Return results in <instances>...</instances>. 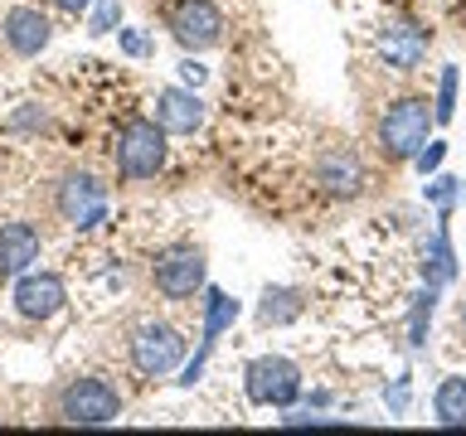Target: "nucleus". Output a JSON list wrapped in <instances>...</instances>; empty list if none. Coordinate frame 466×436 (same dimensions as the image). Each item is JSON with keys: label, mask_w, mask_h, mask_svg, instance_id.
Segmentation results:
<instances>
[{"label": "nucleus", "mask_w": 466, "mask_h": 436, "mask_svg": "<svg viewBox=\"0 0 466 436\" xmlns=\"http://www.w3.org/2000/svg\"><path fill=\"white\" fill-rule=\"evenodd\" d=\"M170 131L156 122V116H131L122 122L112 141V160H116V180L137 184V180H156L166 170V155H170Z\"/></svg>", "instance_id": "obj_2"}, {"label": "nucleus", "mask_w": 466, "mask_h": 436, "mask_svg": "<svg viewBox=\"0 0 466 436\" xmlns=\"http://www.w3.org/2000/svg\"><path fill=\"white\" fill-rule=\"evenodd\" d=\"M199 305H204V340H199V354L185 363V378H180L185 388H189V383H195V378L204 373V359H209V349L218 344V334L233 330V320L243 315V305L233 301L228 291H218V286H204V301H199Z\"/></svg>", "instance_id": "obj_11"}, {"label": "nucleus", "mask_w": 466, "mask_h": 436, "mask_svg": "<svg viewBox=\"0 0 466 436\" xmlns=\"http://www.w3.org/2000/svg\"><path fill=\"white\" fill-rule=\"evenodd\" d=\"M432 102L428 97H393L384 116H379V151L393 165L413 160L422 145H428V131H432Z\"/></svg>", "instance_id": "obj_3"}, {"label": "nucleus", "mask_w": 466, "mask_h": 436, "mask_svg": "<svg viewBox=\"0 0 466 436\" xmlns=\"http://www.w3.org/2000/svg\"><path fill=\"white\" fill-rule=\"evenodd\" d=\"M428 199L437 203V209H442V218L451 213V203L461 199V180H451V174H437V180L428 184Z\"/></svg>", "instance_id": "obj_22"}, {"label": "nucleus", "mask_w": 466, "mask_h": 436, "mask_svg": "<svg viewBox=\"0 0 466 436\" xmlns=\"http://www.w3.org/2000/svg\"><path fill=\"white\" fill-rule=\"evenodd\" d=\"M442 155H447V145H442V141H428V145H422V151L413 155V165H418V174H432L437 165H442Z\"/></svg>", "instance_id": "obj_24"}, {"label": "nucleus", "mask_w": 466, "mask_h": 436, "mask_svg": "<svg viewBox=\"0 0 466 436\" xmlns=\"http://www.w3.org/2000/svg\"><path fill=\"white\" fill-rule=\"evenodd\" d=\"M451 276H457V253H451V238H447V223L432 233V243L422 247V282L442 291Z\"/></svg>", "instance_id": "obj_16"}, {"label": "nucleus", "mask_w": 466, "mask_h": 436, "mask_svg": "<svg viewBox=\"0 0 466 436\" xmlns=\"http://www.w3.org/2000/svg\"><path fill=\"white\" fill-rule=\"evenodd\" d=\"M243 388H248V402L253 407H287L301 398V369L282 354H262L243 369Z\"/></svg>", "instance_id": "obj_7"}, {"label": "nucleus", "mask_w": 466, "mask_h": 436, "mask_svg": "<svg viewBox=\"0 0 466 436\" xmlns=\"http://www.w3.org/2000/svg\"><path fill=\"white\" fill-rule=\"evenodd\" d=\"M156 122L170 131V136H195L204 126V102L195 87H160L156 93Z\"/></svg>", "instance_id": "obj_15"}, {"label": "nucleus", "mask_w": 466, "mask_h": 436, "mask_svg": "<svg viewBox=\"0 0 466 436\" xmlns=\"http://www.w3.org/2000/svg\"><path fill=\"white\" fill-rule=\"evenodd\" d=\"M0 39H5V49L15 58H39L54 39V25H49V15L35 10V5H10L0 15Z\"/></svg>", "instance_id": "obj_10"}, {"label": "nucleus", "mask_w": 466, "mask_h": 436, "mask_svg": "<svg viewBox=\"0 0 466 436\" xmlns=\"http://www.w3.org/2000/svg\"><path fill=\"white\" fill-rule=\"evenodd\" d=\"M122 388L107 383L97 373H78V378H64L54 392V417L68 421V427H112L122 417Z\"/></svg>", "instance_id": "obj_1"}, {"label": "nucleus", "mask_w": 466, "mask_h": 436, "mask_svg": "<svg viewBox=\"0 0 466 436\" xmlns=\"http://www.w3.org/2000/svg\"><path fill=\"white\" fill-rule=\"evenodd\" d=\"M68 305V282L58 272H20V282H15V311L25 320H54L58 311Z\"/></svg>", "instance_id": "obj_9"}, {"label": "nucleus", "mask_w": 466, "mask_h": 436, "mask_svg": "<svg viewBox=\"0 0 466 436\" xmlns=\"http://www.w3.org/2000/svg\"><path fill=\"white\" fill-rule=\"evenodd\" d=\"M107 209H112V194L93 170H64L54 180V213L64 218L68 228L87 233V228L107 223Z\"/></svg>", "instance_id": "obj_4"}, {"label": "nucleus", "mask_w": 466, "mask_h": 436, "mask_svg": "<svg viewBox=\"0 0 466 436\" xmlns=\"http://www.w3.org/2000/svg\"><path fill=\"white\" fill-rule=\"evenodd\" d=\"M301 311H306V301L297 286H268L262 291V305H258V320L262 325H291Z\"/></svg>", "instance_id": "obj_17"}, {"label": "nucleus", "mask_w": 466, "mask_h": 436, "mask_svg": "<svg viewBox=\"0 0 466 436\" xmlns=\"http://www.w3.org/2000/svg\"><path fill=\"white\" fill-rule=\"evenodd\" d=\"M316 184L330 199H355L364 194V160L355 155V145H326L316 155Z\"/></svg>", "instance_id": "obj_12"}, {"label": "nucleus", "mask_w": 466, "mask_h": 436, "mask_svg": "<svg viewBox=\"0 0 466 436\" xmlns=\"http://www.w3.org/2000/svg\"><path fill=\"white\" fill-rule=\"evenodd\" d=\"M151 286L166 301H195L209 286V262H204V247L195 243H170L160 247L151 262Z\"/></svg>", "instance_id": "obj_5"}, {"label": "nucleus", "mask_w": 466, "mask_h": 436, "mask_svg": "<svg viewBox=\"0 0 466 436\" xmlns=\"http://www.w3.org/2000/svg\"><path fill=\"white\" fill-rule=\"evenodd\" d=\"M54 5L64 10V15H87V5H93V0H54Z\"/></svg>", "instance_id": "obj_26"}, {"label": "nucleus", "mask_w": 466, "mask_h": 436, "mask_svg": "<svg viewBox=\"0 0 466 436\" xmlns=\"http://www.w3.org/2000/svg\"><path fill=\"white\" fill-rule=\"evenodd\" d=\"M457 320H461V334H466V301H461V315Z\"/></svg>", "instance_id": "obj_28"}, {"label": "nucleus", "mask_w": 466, "mask_h": 436, "mask_svg": "<svg viewBox=\"0 0 466 436\" xmlns=\"http://www.w3.org/2000/svg\"><path fill=\"white\" fill-rule=\"evenodd\" d=\"M403 402H408V378H399V388H393L389 407H393V412H403Z\"/></svg>", "instance_id": "obj_27"}, {"label": "nucleus", "mask_w": 466, "mask_h": 436, "mask_svg": "<svg viewBox=\"0 0 466 436\" xmlns=\"http://www.w3.org/2000/svg\"><path fill=\"white\" fill-rule=\"evenodd\" d=\"M122 29V0H97L93 20H87V35H116Z\"/></svg>", "instance_id": "obj_21"}, {"label": "nucleus", "mask_w": 466, "mask_h": 436, "mask_svg": "<svg viewBox=\"0 0 466 436\" xmlns=\"http://www.w3.org/2000/svg\"><path fill=\"white\" fill-rule=\"evenodd\" d=\"M374 49L393 73H413L422 58H428V29L413 25V20H389L384 29H379Z\"/></svg>", "instance_id": "obj_13"}, {"label": "nucleus", "mask_w": 466, "mask_h": 436, "mask_svg": "<svg viewBox=\"0 0 466 436\" xmlns=\"http://www.w3.org/2000/svg\"><path fill=\"white\" fill-rule=\"evenodd\" d=\"M457 87H461V73H457V68H442L437 102H432V116H437V122H451V116H457Z\"/></svg>", "instance_id": "obj_20"}, {"label": "nucleus", "mask_w": 466, "mask_h": 436, "mask_svg": "<svg viewBox=\"0 0 466 436\" xmlns=\"http://www.w3.org/2000/svg\"><path fill=\"white\" fill-rule=\"evenodd\" d=\"M44 253V233L29 218H10L0 223V276H20L39 262Z\"/></svg>", "instance_id": "obj_14"}, {"label": "nucleus", "mask_w": 466, "mask_h": 436, "mask_svg": "<svg viewBox=\"0 0 466 436\" xmlns=\"http://www.w3.org/2000/svg\"><path fill=\"white\" fill-rule=\"evenodd\" d=\"M432 305H437V286H422L418 296H413V315H408V344H413V349H422V344H428Z\"/></svg>", "instance_id": "obj_19"}, {"label": "nucleus", "mask_w": 466, "mask_h": 436, "mask_svg": "<svg viewBox=\"0 0 466 436\" xmlns=\"http://www.w3.org/2000/svg\"><path fill=\"white\" fill-rule=\"evenodd\" d=\"M166 25H170V39L185 54H204L214 44H224V10L214 0H170Z\"/></svg>", "instance_id": "obj_8"}, {"label": "nucleus", "mask_w": 466, "mask_h": 436, "mask_svg": "<svg viewBox=\"0 0 466 436\" xmlns=\"http://www.w3.org/2000/svg\"><path fill=\"white\" fill-rule=\"evenodd\" d=\"M116 44H122V54H131V58H151V39H146L141 29H116Z\"/></svg>", "instance_id": "obj_23"}, {"label": "nucleus", "mask_w": 466, "mask_h": 436, "mask_svg": "<svg viewBox=\"0 0 466 436\" xmlns=\"http://www.w3.org/2000/svg\"><path fill=\"white\" fill-rule=\"evenodd\" d=\"M432 417L442 427H466V378H442L432 392Z\"/></svg>", "instance_id": "obj_18"}, {"label": "nucleus", "mask_w": 466, "mask_h": 436, "mask_svg": "<svg viewBox=\"0 0 466 436\" xmlns=\"http://www.w3.org/2000/svg\"><path fill=\"white\" fill-rule=\"evenodd\" d=\"M127 359L141 378H166L185 363V334L170 320H141L127 340Z\"/></svg>", "instance_id": "obj_6"}, {"label": "nucleus", "mask_w": 466, "mask_h": 436, "mask_svg": "<svg viewBox=\"0 0 466 436\" xmlns=\"http://www.w3.org/2000/svg\"><path fill=\"white\" fill-rule=\"evenodd\" d=\"M180 78H185V87H199L204 78H209V68L195 64V58H185V64H180Z\"/></svg>", "instance_id": "obj_25"}]
</instances>
